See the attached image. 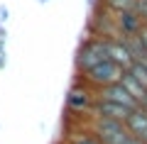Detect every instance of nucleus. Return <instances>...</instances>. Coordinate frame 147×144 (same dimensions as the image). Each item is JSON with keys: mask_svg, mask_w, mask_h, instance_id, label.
I'll return each mask as SVG.
<instances>
[{"mask_svg": "<svg viewBox=\"0 0 147 144\" xmlns=\"http://www.w3.org/2000/svg\"><path fill=\"white\" fill-rule=\"evenodd\" d=\"M88 34L91 37H100V39H110V37H118L115 29V15H110L100 3H96L93 12H91L88 20Z\"/></svg>", "mask_w": 147, "mask_h": 144, "instance_id": "obj_5", "label": "nucleus"}, {"mask_svg": "<svg viewBox=\"0 0 147 144\" xmlns=\"http://www.w3.org/2000/svg\"><path fill=\"white\" fill-rule=\"evenodd\" d=\"M115 29L120 39H127V37H140L142 29H145V22L137 12H120L115 15Z\"/></svg>", "mask_w": 147, "mask_h": 144, "instance_id": "obj_7", "label": "nucleus"}, {"mask_svg": "<svg viewBox=\"0 0 147 144\" xmlns=\"http://www.w3.org/2000/svg\"><path fill=\"white\" fill-rule=\"evenodd\" d=\"M120 83H123V88H125V90L130 93L132 98H135L137 103L142 105V100L147 98V90H145V88H142V86H140V83H137V81H135V78H132V76H130V73H127V71L123 73V78H120Z\"/></svg>", "mask_w": 147, "mask_h": 144, "instance_id": "obj_13", "label": "nucleus"}, {"mask_svg": "<svg viewBox=\"0 0 147 144\" xmlns=\"http://www.w3.org/2000/svg\"><path fill=\"white\" fill-rule=\"evenodd\" d=\"M123 73H125V71H123L118 64H113L110 59H105V61H100L98 66H93V68H88L86 73H81L79 78L88 88H93V90L98 93V90H103V88L113 86V83H120Z\"/></svg>", "mask_w": 147, "mask_h": 144, "instance_id": "obj_2", "label": "nucleus"}, {"mask_svg": "<svg viewBox=\"0 0 147 144\" xmlns=\"http://www.w3.org/2000/svg\"><path fill=\"white\" fill-rule=\"evenodd\" d=\"M37 3H39V5H44V3H49V0H37Z\"/></svg>", "mask_w": 147, "mask_h": 144, "instance_id": "obj_22", "label": "nucleus"}, {"mask_svg": "<svg viewBox=\"0 0 147 144\" xmlns=\"http://www.w3.org/2000/svg\"><path fill=\"white\" fill-rule=\"evenodd\" d=\"M10 20V7L7 5H0V25H5Z\"/></svg>", "mask_w": 147, "mask_h": 144, "instance_id": "obj_17", "label": "nucleus"}, {"mask_svg": "<svg viewBox=\"0 0 147 144\" xmlns=\"http://www.w3.org/2000/svg\"><path fill=\"white\" fill-rule=\"evenodd\" d=\"M108 59V52H105V39H100V37H86V39H81L79 49H76V59H74V66H76V73H86L88 68L98 66L100 61H105Z\"/></svg>", "mask_w": 147, "mask_h": 144, "instance_id": "obj_1", "label": "nucleus"}, {"mask_svg": "<svg viewBox=\"0 0 147 144\" xmlns=\"http://www.w3.org/2000/svg\"><path fill=\"white\" fill-rule=\"evenodd\" d=\"M88 132L100 144H125V139L130 137L125 122L103 120V117H88Z\"/></svg>", "mask_w": 147, "mask_h": 144, "instance_id": "obj_3", "label": "nucleus"}, {"mask_svg": "<svg viewBox=\"0 0 147 144\" xmlns=\"http://www.w3.org/2000/svg\"><path fill=\"white\" fill-rule=\"evenodd\" d=\"M132 110L123 108V105H115L110 100H103L96 95V103H93V110H91V117H103V120H115V122H125L130 117Z\"/></svg>", "mask_w": 147, "mask_h": 144, "instance_id": "obj_6", "label": "nucleus"}, {"mask_svg": "<svg viewBox=\"0 0 147 144\" xmlns=\"http://www.w3.org/2000/svg\"><path fill=\"white\" fill-rule=\"evenodd\" d=\"M137 15L142 17V22H145V27H147V0H140V5H137Z\"/></svg>", "mask_w": 147, "mask_h": 144, "instance_id": "obj_16", "label": "nucleus"}, {"mask_svg": "<svg viewBox=\"0 0 147 144\" xmlns=\"http://www.w3.org/2000/svg\"><path fill=\"white\" fill-rule=\"evenodd\" d=\"M100 5L110 12V15H120V12H137L140 0H98Z\"/></svg>", "mask_w": 147, "mask_h": 144, "instance_id": "obj_11", "label": "nucleus"}, {"mask_svg": "<svg viewBox=\"0 0 147 144\" xmlns=\"http://www.w3.org/2000/svg\"><path fill=\"white\" fill-rule=\"evenodd\" d=\"M96 95L103 98V100H110V103H115V105H123V108H127V110H137V108H140V103H137L130 93L123 88V83H113V86L98 90Z\"/></svg>", "mask_w": 147, "mask_h": 144, "instance_id": "obj_8", "label": "nucleus"}, {"mask_svg": "<svg viewBox=\"0 0 147 144\" xmlns=\"http://www.w3.org/2000/svg\"><path fill=\"white\" fill-rule=\"evenodd\" d=\"M93 103H96V90L88 88L81 78L71 83L66 93V110L74 115H84V117H91V110H93Z\"/></svg>", "mask_w": 147, "mask_h": 144, "instance_id": "obj_4", "label": "nucleus"}, {"mask_svg": "<svg viewBox=\"0 0 147 144\" xmlns=\"http://www.w3.org/2000/svg\"><path fill=\"white\" fill-rule=\"evenodd\" d=\"M66 144H100V142H98V139H96L93 134L88 132V127H86L84 132H76V134H71Z\"/></svg>", "mask_w": 147, "mask_h": 144, "instance_id": "obj_15", "label": "nucleus"}, {"mask_svg": "<svg viewBox=\"0 0 147 144\" xmlns=\"http://www.w3.org/2000/svg\"><path fill=\"white\" fill-rule=\"evenodd\" d=\"M127 46V52H130L132 61H147V49H145V39L140 37H127V39H123Z\"/></svg>", "mask_w": 147, "mask_h": 144, "instance_id": "obj_12", "label": "nucleus"}, {"mask_svg": "<svg viewBox=\"0 0 147 144\" xmlns=\"http://www.w3.org/2000/svg\"><path fill=\"white\" fill-rule=\"evenodd\" d=\"M140 108H142V110H145V113H147V98L142 100V105H140Z\"/></svg>", "mask_w": 147, "mask_h": 144, "instance_id": "obj_21", "label": "nucleus"}, {"mask_svg": "<svg viewBox=\"0 0 147 144\" xmlns=\"http://www.w3.org/2000/svg\"><path fill=\"white\" fill-rule=\"evenodd\" d=\"M125 127H127V132H130L132 137L142 139V142L147 144V113L142 108H137V110L130 113V117L125 120Z\"/></svg>", "mask_w": 147, "mask_h": 144, "instance_id": "obj_10", "label": "nucleus"}, {"mask_svg": "<svg viewBox=\"0 0 147 144\" xmlns=\"http://www.w3.org/2000/svg\"><path fill=\"white\" fill-rule=\"evenodd\" d=\"M142 39H145V49H147V27L142 29Z\"/></svg>", "mask_w": 147, "mask_h": 144, "instance_id": "obj_19", "label": "nucleus"}, {"mask_svg": "<svg viewBox=\"0 0 147 144\" xmlns=\"http://www.w3.org/2000/svg\"><path fill=\"white\" fill-rule=\"evenodd\" d=\"M125 144H145V142H142V139H137V137H132V134H130V137L125 139Z\"/></svg>", "mask_w": 147, "mask_h": 144, "instance_id": "obj_18", "label": "nucleus"}, {"mask_svg": "<svg viewBox=\"0 0 147 144\" xmlns=\"http://www.w3.org/2000/svg\"><path fill=\"white\" fill-rule=\"evenodd\" d=\"M127 73H130V76L147 90V64H145V61H135L130 68H127Z\"/></svg>", "mask_w": 147, "mask_h": 144, "instance_id": "obj_14", "label": "nucleus"}, {"mask_svg": "<svg viewBox=\"0 0 147 144\" xmlns=\"http://www.w3.org/2000/svg\"><path fill=\"white\" fill-rule=\"evenodd\" d=\"M145 64H147V61H145Z\"/></svg>", "mask_w": 147, "mask_h": 144, "instance_id": "obj_23", "label": "nucleus"}, {"mask_svg": "<svg viewBox=\"0 0 147 144\" xmlns=\"http://www.w3.org/2000/svg\"><path fill=\"white\" fill-rule=\"evenodd\" d=\"M105 52H108V59L113 64H118L123 71H127V68L135 64L132 56H130V52H127V46H125V42H123L120 37H110V39H105Z\"/></svg>", "mask_w": 147, "mask_h": 144, "instance_id": "obj_9", "label": "nucleus"}, {"mask_svg": "<svg viewBox=\"0 0 147 144\" xmlns=\"http://www.w3.org/2000/svg\"><path fill=\"white\" fill-rule=\"evenodd\" d=\"M5 66V54H0V68Z\"/></svg>", "mask_w": 147, "mask_h": 144, "instance_id": "obj_20", "label": "nucleus"}]
</instances>
